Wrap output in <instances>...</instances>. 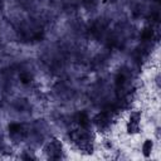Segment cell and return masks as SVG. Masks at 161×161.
<instances>
[{
	"label": "cell",
	"instance_id": "1",
	"mask_svg": "<svg viewBox=\"0 0 161 161\" xmlns=\"http://www.w3.org/2000/svg\"><path fill=\"white\" fill-rule=\"evenodd\" d=\"M43 151L49 158H60L63 152V145L58 138H50L43 147Z\"/></svg>",
	"mask_w": 161,
	"mask_h": 161
},
{
	"label": "cell",
	"instance_id": "2",
	"mask_svg": "<svg viewBox=\"0 0 161 161\" xmlns=\"http://www.w3.org/2000/svg\"><path fill=\"white\" fill-rule=\"evenodd\" d=\"M153 151V141L151 138H146L141 143V152L143 153L145 157H150Z\"/></svg>",
	"mask_w": 161,
	"mask_h": 161
}]
</instances>
